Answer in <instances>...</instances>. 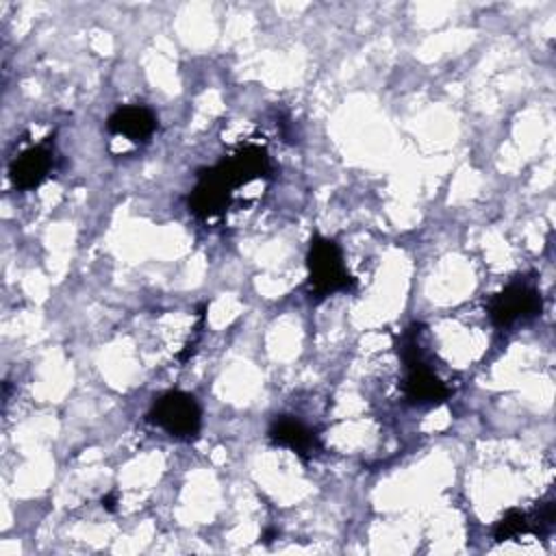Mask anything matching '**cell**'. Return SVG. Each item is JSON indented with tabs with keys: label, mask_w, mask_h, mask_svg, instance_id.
<instances>
[{
	"label": "cell",
	"mask_w": 556,
	"mask_h": 556,
	"mask_svg": "<svg viewBox=\"0 0 556 556\" xmlns=\"http://www.w3.org/2000/svg\"><path fill=\"white\" fill-rule=\"evenodd\" d=\"M308 267V293L317 300L328 298L337 291H350L356 280L343 265L341 248L334 239L315 235L306 254Z\"/></svg>",
	"instance_id": "obj_1"
},
{
	"label": "cell",
	"mask_w": 556,
	"mask_h": 556,
	"mask_svg": "<svg viewBox=\"0 0 556 556\" xmlns=\"http://www.w3.org/2000/svg\"><path fill=\"white\" fill-rule=\"evenodd\" d=\"M148 419L182 441L195 439L202 428L200 404L191 393L185 391H167L159 395L148 410Z\"/></svg>",
	"instance_id": "obj_2"
},
{
	"label": "cell",
	"mask_w": 556,
	"mask_h": 556,
	"mask_svg": "<svg viewBox=\"0 0 556 556\" xmlns=\"http://www.w3.org/2000/svg\"><path fill=\"white\" fill-rule=\"evenodd\" d=\"M402 358L406 363L404 393L413 404H441L452 395V389L424 363L415 341V326L402 341Z\"/></svg>",
	"instance_id": "obj_3"
},
{
	"label": "cell",
	"mask_w": 556,
	"mask_h": 556,
	"mask_svg": "<svg viewBox=\"0 0 556 556\" xmlns=\"http://www.w3.org/2000/svg\"><path fill=\"white\" fill-rule=\"evenodd\" d=\"M543 308L541 295L528 282H510L489 302V317L495 326L506 328L519 319H530Z\"/></svg>",
	"instance_id": "obj_4"
},
{
	"label": "cell",
	"mask_w": 556,
	"mask_h": 556,
	"mask_svg": "<svg viewBox=\"0 0 556 556\" xmlns=\"http://www.w3.org/2000/svg\"><path fill=\"white\" fill-rule=\"evenodd\" d=\"M269 169H271V165H269V156H267L265 148L254 146V143L241 148L237 154H232L230 159H224L215 165V172L230 189H237L256 178H263L269 174Z\"/></svg>",
	"instance_id": "obj_5"
},
{
	"label": "cell",
	"mask_w": 556,
	"mask_h": 556,
	"mask_svg": "<svg viewBox=\"0 0 556 556\" xmlns=\"http://www.w3.org/2000/svg\"><path fill=\"white\" fill-rule=\"evenodd\" d=\"M54 167V150L48 141L37 143L15 156L9 165V178L15 189L30 191L37 189Z\"/></svg>",
	"instance_id": "obj_6"
},
{
	"label": "cell",
	"mask_w": 556,
	"mask_h": 556,
	"mask_svg": "<svg viewBox=\"0 0 556 556\" xmlns=\"http://www.w3.org/2000/svg\"><path fill=\"white\" fill-rule=\"evenodd\" d=\"M232 189L219 178L215 167L202 169L198 174V185L189 193V211L200 219L217 217L230 204Z\"/></svg>",
	"instance_id": "obj_7"
},
{
	"label": "cell",
	"mask_w": 556,
	"mask_h": 556,
	"mask_svg": "<svg viewBox=\"0 0 556 556\" xmlns=\"http://www.w3.org/2000/svg\"><path fill=\"white\" fill-rule=\"evenodd\" d=\"M159 122L156 115L141 106V104H130V106H119L117 111H113L106 119V130L119 137H126L128 141H148L154 130H156Z\"/></svg>",
	"instance_id": "obj_8"
},
{
	"label": "cell",
	"mask_w": 556,
	"mask_h": 556,
	"mask_svg": "<svg viewBox=\"0 0 556 556\" xmlns=\"http://www.w3.org/2000/svg\"><path fill=\"white\" fill-rule=\"evenodd\" d=\"M269 439L276 445L289 447L293 452H298L300 456H308L313 454V450L317 447V437L313 434L311 428H306L300 419H295L293 415H280L271 421L269 426Z\"/></svg>",
	"instance_id": "obj_9"
},
{
	"label": "cell",
	"mask_w": 556,
	"mask_h": 556,
	"mask_svg": "<svg viewBox=\"0 0 556 556\" xmlns=\"http://www.w3.org/2000/svg\"><path fill=\"white\" fill-rule=\"evenodd\" d=\"M523 534H530V519H528V513H521L517 508H510L508 513H504V517L493 528V536L500 543L523 536Z\"/></svg>",
	"instance_id": "obj_10"
},
{
	"label": "cell",
	"mask_w": 556,
	"mask_h": 556,
	"mask_svg": "<svg viewBox=\"0 0 556 556\" xmlns=\"http://www.w3.org/2000/svg\"><path fill=\"white\" fill-rule=\"evenodd\" d=\"M530 519V534H547L554 526V519H556V504L554 500H547L543 504L536 506V510L532 515H528Z\"/></svg>",
	"instance_id": "obj_11"
},
{
	"label": "cell",
	"mask_w": 556,
	"mask_h": 556,
	"mask_svg": "<svg viewBox=\"0 0 556 556\" xmlns=\"http://www.w3.org/2000/svg\"><path fill=\"white\" fill-rule=\"evenodd\" d=\"M102 506H104L106 510H111V513H113V510H115V495H113V493L104 495V497H102Z\"/></svg>",
	"instance_id": "obj_12"
}]
</instances>
